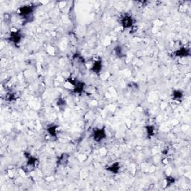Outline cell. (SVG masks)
I'll return each instance as SVG.
<instances>
[{"label":"cell","instance_id":"obj_7","mask_svg":"<svg viewBox=\"0 0 191 191\" xmlns=\"http://www.w3.org/2000/svg\"><path fill=\"white\" fill-rule=\"evenodd\" d=\"M92 72H95L96 74H99L101 70H102V60H96L93 63L91 68L90 69Z\"/></svg>","mask_w":191,"mask_h":191},{"label":"cell","instance_id":"obj_15","mask_svg":"<svg viewBox=\"0 0 191 191\" xmlns=\"http://www.w3.org/2000/svg\"><path fill=\"white\" fill-rule=\"evenodd\" d=\"M175 181H176V179H175V178L172 177V176H167V177L166 178L167 187L171 186L172 184L175 183Z\"/></svg>","mask_w":191,"mask_h":191},{"label":"cell","instance_id":"obj_11","mask_svg":"<svg viewBox=\"0 0 191 191\" xmlns=\"http://www.w3.org/2000/svg\"><path fill=\"white\" fill-rule=\"evenodd\" d=\"M172 98H173V99L175 100H181L183 98L184 94L181 90H173V92H172Z\"/></svg>","mask_w":191,"mask_h":191},{"label":"cell","instance_id":"obj_4","mask_svg":"<svg viewBox=\"0 0 191 191\" xmlns=\"http://www.w3.org/2000/svg\"><path fill=\"white\" fill-rule=\"evenodd\" d=\"M107 137L106 131H105V127L101 128H96L93 131V140L97 143L102 141L103 140H105Z\"/></svg>","mask_w":191,"mask_h":191},{"label":"cell","instance_id":"obj_5","mask_svg":"<svg viewBox=\"0 0 191 191\" xmlns=\"http://www.w3.org/2000/svg\"><path fill=\"white\" fill-rule=\"evenodd\" d=\"M27 158V162L25 168L28 169V172L29 171L34 170V169L37 167V163L38 162V160L34 156L31 155V154H28V155H25Z\"/></svg>","mask_w":191,"mask_h":191},{"label":"cell","instance_id":"obj_8","mask_svg":"<svg viewBox=\"0 0 191 191\" xmlns=\"http://www.w3.org/2000/svg\"><path fill=\"white\" fill-rule=\"evenodd\" d=\"M190 50L185 47H181L179 50H178L175 52V55L176 57H180V58H184V57H187V56H190Z\"/></svg>","mask_w":191,"mask_h":191},{"label":"cell","instance_id":"obj_13","mask_svg":"<svg viewBox=\"0 0 191 191\" xmlns=\"http://www.w3.org/2000/svg\"><path fill=\"white\" fill-rule=\"evenodd\" d=\"M68 158H69V155L68 154H63L59 158V160H58V163H60V165H64L66 164V163L68 162Z\"/></svg>","mask_w":191,"mask_h":191},{"label":"cell","instance_id":"obj_3","mask_svg":"<svg viewBox=\"0 0 191 191\" xmlns=\"http://www.w3.org/2000/svg\"><path fill=\"white\" fill-rule=\"evenodd\" d=\"M23 39V34L20 30L12 31L8 37V41L12 43L15 46H19V44L21 43Z\"/></svg>","mask_w":191,"mask_h":191},{"label":"cell","instance_id":"obj_12","mask_svg":"<svg viewBox=\"0 0 191 191\" xmlns=\"http://www.w3.org/2000/svg\"><path fill=\"white\" fill-rule=\"evenodd\" d=\"M145 129H146V133L148 137H152L155 134V128L153 125H147V126H145Z\"/></svg>","mask_w":191,"mask_h":191},{"label":"cell","instance_id":"obj_9","mask_svg":"<svg viewBox=\"0 0 191 191\" xmlns=\"http://www.w3.org/2000/svg\"><path fill=\"white\" fill-rule=\"evenodd\" d=\"M106 170L113 174H118L119 170H120V164H119V162H115L111 165V166L107 167Z\"/></svg>","mask_w":191,"mask_h":191},{"label":"cell","instance_id":"obj_2","mask_svg":"<svg viewBox=\"0 0 191 191\" xmlns=\"http://www.w3.org/2000/svg\"><path fill=\"white\" fill-rule=\"evenodd\" d=\"M67 81H69L70 84L73 86V91L75 93L77 94H81L82 92L85 90V84L82 82V81H79L77 79H72V78H69L67 79Z\"/></svg>","mask_w":191,"mask_h":191},{"label":"cell","instance_id":"obj_14","mask_svg":"<svg viewBox=\"0 0 191 191\" xmlns=\"http://www.w3.org/2000/svg\"><path fill=\"white\" fill-rule=\"evenodd\" d=\"M115 52L116 54L118 56V57H123V56H124V52H123V47L120 46H116L115 48Z\"/></svg>","mask_w":191,"mask_h":191},{"label":"cell","instance_id":"obj_10","mask_svg":"<svg viewBox=\"0 0 191 191\" xmlns=\"http://www.w3.org/2000/svg\"><path fill=\"white\" fill-rule=\"evenodd\" d=\"M58 125H51L50 126L47 127V132H48L49 134L52 137H57V128H58Z\"/></svg>","mask_w":191,"mask_h":191},{"label":"cell","instance_id":"obj_6","mask_svg":"<svg viewBox=\"0 0 191 191\" xmlns=\"http://www.w3.org/2000/svg\"><path fill=\"white\" fill-rule=\"evenodd\" d=\"M134 23V18L130 15H125L122 18L121 25L123 28H130L133 26Z\"/></svg>","mask_w":191,"mask_h":191},{"label":"cell","instance_id":"obj_16","mask_svg":"<svg viewBox=\"0 0 191 191\" xmlns=\"http://www.w3.org/2000/svg\"><path fill=\"white\" fill-rule=\"evenodd\" d=\"M57 104L58 105V107L60 108H63V107L66 106V102H65L64 100L61 99H58V101L57 102Z\"/></svg>","mask_w":191,"mask_h":191},{"label":"cell","instance_id":"obj_1","mask_svg":"<svg viewBox=\"0 0 191 191\" xmlns=\"http://www.w3.org/2000/svg\"><path fill=\"white\" fill-rule=\"evenodd\" d=\"M34 6L33 5H24L19 8V15L28 22L30 21L29 18L33 17L34 11Z\"/></svg>","mask_w":191,"mask_h":191}]
</instances>
